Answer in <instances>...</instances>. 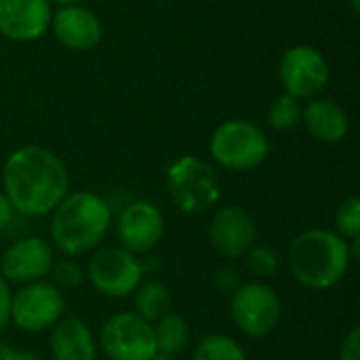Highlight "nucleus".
Wrapping results in <instances>:
<instances>
[{
	"label": "nucleus",
	"instance_id": "nucleus-1",
	"mask_svg": "<svg viewBox=\"0 0 360 360\" xmlns=\"http://www.w3.org/2000/svg\"><path fill=\"white\" fill-rule=\"evenodd\" d=\"M2 192L15 213L44 217L70 192V175L61 158L42 146H23L2 167Z\"/></svg>",
	"mask_w": 360,
	"mask_h": 360
},
{
	"label": "nucleus",
	"instance_id": "nucleus-2",
	"mask_svg": "<svg viewBox=\"0 0 360 360\" xmlns=\"http://www.w3.org/2000/svg\"><path fill=\"white\" fill-rule=\"evenodd\" d=\"M352 264L348 240L327 228L300 232L287 251L291 278L310 291H329L338 287L348 276Z\"/></svg>",
	"mask_w": 360,
	"mask_h": 360
},
{
	"label": "nucleus",
	"instance_id": "nucleus-3",
	"mask_svg": "<svg viewBox=\"0 0 360 360\" xmlns=\"http://www.w3.org/2000/svg\"><path fill=\"white\" fill-rule=\"evenodd\" d=\"M112 226L108 200L93 192H74L51 211V245L65 257H80L95 251Z\"/></svg>",
	"mask_w": 360,
	"mask_h": 360
},
{
	"label": "nucleus",
	"instance_id": "nucleus-4",
	"mask_svg": "<svg viewBox=\"0 0 360 360\" xmlns=\"http://www.w3.org/2000/svg\"><path fill=\"white\" fill-rule=\"evenodd\" d=\"M167 190L181 213L200 215L211 211L221 198L215 169L198 156H181L167 169Z\"/></svg>",
	"mask_w": 360,
	"mask_h": 360
},
{
	"label": "nucleus",
	"instance_id": "nucleus-5",
	"mask_svg": "<svg viewBox=\"0 0 360 360\" xmlns=\"http://www.w3.org/2000/svg\"><path fill=\"white\" fill-rule=\"evenodd\" d=\"M230 316L243 335L262 340L278 329L283 302L278 291L266 281H247L230 295Z\"/></svg>",
	"mask_w": 360,
	"mask_h": 360
},
{
	"label": "nucleus",
	"instance_id": "nucleus-6",
	"mask_svg": "<svg viewBox=\"0 0 360 360\" xmlns=\"http://www.w3.org/2000/svg\"><path fill=\"white\" fill-rule=\"evenodd\" d=\"M209 152L228 171H251L268 158L270 141L255 122L226 120L213 131Z\"/></svg>",
	"mask_w": 360,
	"mask_h": 360
},
{
	"label": "nucleus",
	"instance_id": "nucleus-7",
	"mask_svg": "<svg viewBox=\"0 0 360 360\" xmlns=\"http://www.w3.org/2000/svg\"><path fill=\"white\" fill-rule=\"evenodd\" d=\"M63 316L65 297L61 289L51 281L19 285V289L11 293L8 323H13L23 333L49 331Z\"/></svg>",
	"mask_w": 360,
	"mask_h": 360
},
{
	"label": "nucleus",
	"instance_id": "nucleus-8",
	"mask_svg": "<svg viewBox=\"0 0 360 360\" xmlns=\"http://www.w3.org/2000/svg\"><path fill=\"white\" fill-rule=\"evenodd\" d=\"M91 287L112 300L133 295L143 278L139 255L118 247H97L84 268Z\"/></svg>",
	"mask_w": 360,
	"mask_h": 360
},
{
	"label": "nucleus",
	"instance_id": "nucleus-9",
	"mask_svg": "<svg viewBox=\"0 0 360 360\" xmlns=\"http://www.w3.org/2000/svg\"><path fill=\"white\" fill-rule=\"evenodd\" d=\"M97 348L108 360H150L158 354L154 327L135 312H116L99 331Z\"/></svg>",
	"mask_w": 360,
	"mask_h": 360
},
{
	"label": "nucleus",
	"instance_id": "nucleus-10",
	"mask_svg": "<svg viewBox=\"0 0 360 360\" xmlns=\"http://www.w3.org/2000/svg\"><path fill=\"white\" fill-rule=\"evenodd\" d=\"M207 236L211 249L221 259H243L257 243V221L247 209L238 205H228L215 211Z\"/></svg>",
	"mask_w": 360,
	"mask_h": 360
},
{
	"label": "nucleus",
	"instance_id": "nucleus-11",
	"mask_svg": "<svg viewBox=\"0 0 360 360\" xmlns=\"http://www.w3.org/2000/svg\"><path fill=\"white\" fill-rule=\"evenodd\" d=\"M278 74L285 93L293 95L295 99H310L327 86L329 63L319 49L310 44H297L283 55Z\"/></svg>",
	"mask_w": 360,
	"mask_h": 360
},
{
	"label": "nucleus",
	"instance_id": "nucleus-12",
	"mask_svg": "<svg viewBox=\"0 0 360 360\" xmlns=\"http://www.w3.org/2000/svg\"><path fill=\"white\" fill-rule=\"evenodd\" d=\"M55 249L40 236H25L11 243L0 255V274L8 285L44 281L53 268Z\"/></svg>",
	"mask_w": 360,
	"mask_h": 360
},
{
	"label": "nucleus",
	"instance_id": "nucleus-13",
	"mask_svg": "<svg viewBox=\"0 0 360 360\" xmlns=\"http://www.w3.org/2000/svg\"><path fill=\"white\" fill-rule=\"evenodd\" d=\"M116 236L120 247L133 255H150L165 236V217L156 205L135 200L120 211L116 219Z\"/></svg>",
	"mask_w": 360,
	"mask_h": 360
},
{
	"label": "nucleus",
	"instance_id": "nucleus-14",
	"mask_svg": "<svg viewBox=\"0 0 360 360\" xmlns=\"http://www.w3.org/2000/svg\"><path fill=\"white\" fill-rule=\"evenodd\" d=\"M51 17V0H0V34L8 40H38L49 30Z\"/></svg>",
	"mask_w": 360,
	"mask_h": 360
},
{
	"label": "nucleus",
	"instance_id": "nucleus-15",
	"mask_svg": "<svg viewBox=\"0 0 360 360\" xmlns=\"http://www.w3.org/2000/svg\"><path fill=\"white\" fill-rule=\"evenodd\" d=\"M55 38L70 51H91L99 44L103 27L99 17L80 4L61 6L53 17L51 25Z\"/></svg>",
	"mask_w": 360,
	"mask_h": 360
},
{
	"label": "nucleus",
	"instance_id": "nucleus-16",
	"mask_svg": "<svg viewBox=\"0 0 360 360\" xmlns=\"http://www.w3.org/2000/svg\"><path fill=\"white\" fill-rule=\"evenodd\" d=\"M49 331L53 360H97V340L82 319L63 316Z\"/></svg>",
	"mask_w": 360,
	"mask_h": 360
},
{
	"label": "nucleus",
	"instance_id": "nucleus-17",
	"mask_svg": "<svg viewBox=\"0 0 360 360\" xmlns=\"http://www.w3.org/2000/svg\"><path fill=\"white\" fill-rule=\"evenodd\" d=\"M302 122L306 124L310 137L323 143H340L350 133L348 112L333 99L316 97L308 101L302 110Z\"/></svg>",
	"mask_w": 360,
	"mask_h": 360
},
{
	"label": "nucleus",
	"instance_id": "nucleus-18",
	"mask_svg": "<svg viewBox=\"0 0 360 360\" xmlns=\"http://www.w3.org/2000/svg\"><path fill=\"white\" fill-rule=\"evenodd\" d=\"M173 310V295L160 281H141L133 291V312L148 323H156Z\"/></svg>",
	"mask_w": 360,
	"mask_h": 360
},
{
	"label": "nucleus",
	"instance_id": "nucleus-19",
	"mask_svg": "<svg viewBox=\"0 0 360 360\" xmlns=\"http://www.w3.org/2000/svg\"><path fill=\"white\" fill-rule=\"evenodd\" d=\"M152 327H154V338H156L158 352L177 356L188 348V344H190V325L179 312L171 310L169 314L158 319Z\"/></svg>",
	"mask_w": 360,
	"mask_h": 360
},
{
	"label": "nucleus",
	"instance_id": "nucleus-20",
	"mask_svg": "<svg viewBox=\"0 0 360 360\" xmlns=\"http://www.w3.org/2000/svg\"><path fill=\"white\" fill-rule=\"evenodd\" d=\"M192 360H249V356L234 338L226 333H211L194 346Z\"/></svg>",
	"mask_w": 360,
	"mask_h": 360
},
{
	"label": "nucleus",
	"instance_id": "nucleus-21",
	"mask_svg": "<svg viewBox=\"0 0 360 360\" xmlns=\"http://www.w3.org/2000/svg\"><path fill=\"white\" fill-rule=\"evenodd\" d=\"M245 259H247V270L255 276V281H268V278L276 276L283 266L281 255L272 247L259 245V243H255L249 249Z\"/></svg>",
	"mask_w": 360,
	"mask_h": 360
},
{
	"label": "nucleus",
	"instance_id": "nucleus-22",
	"mask_svg": "<svg viewBox=\"0 0 360 360\" xmlns=\"http://www.w3.org/2000/svg\"><path fill=\"white\" fill-rule=\"evenodd\" d=\"M302 122V108L300 101L285 93L281 97H276L270 108H268V124L274 131H289L293 127H297Z\"/></svg>",
	"mask_w": 360,
	"mask_h": 360
},
{
	"label": "nucleus",
	"instance_id": "nucleus-23",
	"mask_svg": "<svg viewBox=\"0 0 360 360\" xmlns=\"http://www.w3.org/2000/svg\"><path fill=\"white\" fill-rule=\"evenodd\" d=\"M49 276H51V283L57 285L59 289H78L86 283V272L76 262V257L55 259Z\"/></svg>",
	"mask_w": 360,
	"mask_h": 360
},
{
	"label": "nucleus",
	"instance_id": "nucleus-24",
	"mask_svg": "<svg viewBox=\"0 0 360 360\" xmlns=\"http://www.w3.org/2000/svg\"><path fill=\"white\" fill-rule=\"evenodd\" d=\"M335 232L346 238L360 236V200L359 196H348L335 211Z\"/></svg>",
	"mask_w": 360,
	"mask_h": 360
},
{
	"label": "nucleus",
	"instance_id": "nucleus-25",
	"mask_svg": "<svg viewBox=\"0 0 360 360\" xmlns=\"http://www.w3.org/2000/svg\"><path fill=\"white\" fill-rule=\"evenodd\" d=\"M211 283H213V287H215L219 293H224V295H232V293L238 289V285H240L243 281H240L238 270L226 262V264H219V266L213 270V274H211Z\"/></svg>",
	"mask_w": 360,
	"mask_h": 360
},
{
	"label": "nucleus",
	"instance_id": "nucleus-26",
	"mask_svg": "<svg viewBox=\"0 0 360 360\" xmlns=\"http://www.w3.org/2000/svg\"><path fill=\"white\" fill-rule=\"evenodd\" d=\"M338 360H360V327H352L338 350Z\"/></svg>",
	"mask_w": 360,
	"mask_h": 360
},
{
	"label": "nucleus",
	"instance_id": "nucleus-27",
	"mask_svg": "<svg viewBox=\"0 0 360 360\" xmlns=\"http://www.w3.org/2000/svg\"><path fill=\"white\" fill-rule=\"evenodd\" d=\"M8 308H11V287L0 274V333L8 325Z\"/></svg>",
	"mask_w": 360,
	"mask_h": 360
},
{
	"label": "nucleus",
	"instance_id": "nucleus-28",
	"mask_svg": "<svg viewBox=\"0 0 360 360\" xmlns=\"http://www.w3.org/2000/svg\"><path fill=\"white\" fill-rule=\"evenodd\" d=\"M0 360H42V359H40L38 354H34V352H25V350L15 348L13 344L0 342Z\"/></svg>",
	"mask_w": 360,
	"mask_h": 360
},
{
	"label": "nucleus",
	"instance_id": "nucleus-29",
	"mask_svg": "<svg viewBox=\"0 0 360 360\" xmlns=\"http://www.w3.org/2000/svg\"><path fill=\"white\" fill-rule=\"evenodd\" d=\"M13 215H15V209H13V205L8 202L6 194L0 190V232H2V230H6V228L11 226Z\"/></svg>",
	"mask_w": 360,
	"mask_h": 360
},
{
	"label": "nucleus",
	"instance_id": "nucleus-30",
	"mask_svg": "<svg viewBox=\"0 0 360 360\" xmlns=\"http://www.w3.org/2000/svg\"><path fill=\"white\" fill-rule=\"evenodd\" d=\"M59 6H74V4H80V0H51Z\"/></svg>",
	"mask_w": 360,
	"mask_h": 360
},
{
	"label": "nucleus",
	"instance_id": "nucleus-31",
	"mask_svg": "<svg viewBox=\"0 0 360 360\" xmlns=\"http://www.w3.org/2000/svg\"><path fill=\"white\" fill-rule=\"evenodd\" d=\"M150 360H177V356H171V354H162V352H158V354H154Z\"/></svg>",
	"mask_w": 360,
	"mask_h": 360
},
{
	"label": "nucleus",
	"instance_id": "nucleus-32",
	"mask_svg": "<svg viewBox=\"0 0 360 360\" xmlns=\"http://www.w3.org/2000/svg\"><path fill=\"white\" fill-rule=\"evenodd\" d=\"M350 2H352V8H354V11L359 13V11H360V0H350Z\"/></svg>",
	"mask_w": 360,
	"mask_h": 360
}]
</instances>
